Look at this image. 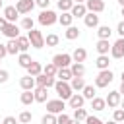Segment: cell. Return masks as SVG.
<instances>
[{"label": "cell", "mask_w": 124, "mask_h": 124, "mask_svg": "<svg viewBox=\"0 0 124 124\" xmlns=\"http://www.w3.org/2000/svg\"><path fill=\"white\" fill-rule=\"evenodd\" d=\"M56 78H58L60 81H70L74 76H72L70 68H60V70H58V74H56Z\"/></svg>", "instance_id": "cell-33"}, {"label": "cell", "mask_w": 124, "mask_h": 124, "mask_svg": "<svg viewBox=\"0 0 124 124\" xmlns=\"http://www.w3.org/2000/svg\"><path fill=\"white\" fill-rule=\"evenodd\" d=\"M70 120H72V118H70L66 112H62V114H56V122H58V124H70Z\"/></svg>", "instance_id": "cell-43"}, {"label": "cell", "mask_w": 124, "mask_h": 124, "mask_svg": "<svg viewBox=\"0 0 124 124\" xmlns=\"http://www.w3.org/2000/svg\"><path fill=\"white\" fill-rule=\"evenodd\" d=\"M85 58H87V50L85 48H81V46L74 48V52H72V60L74 62H83Z\"/></svg>", "instance_id": "cell-23"}, {"label": "cell", "mask_w": 124, "mask_h": 124, "mask_svg": "<svg viewBox=\"0 0 124 124\" xmlns=\"http://www.w3.org/2000/svg\"><path fill=\"white\" fill-rule=\"evenodd\" d=\"M33 93H35V103H46V101H48V99H46V97H48V89H46V87H39V85H37V87L33 89Z\"/></svg>", "instance_id": "cell-15"}, {"label": "cell", "mask_w": 124, "mask_h": 124, "mask_svg": "<svg viewBox=\"0 0 124 124\" xmlns=\"http://www.w3.org/2000/svg\"><path fill=\"white\" fill-rule=\"evenodd\" d=\"M2 16L6 17V21H8V23H16V21H17V17H19V12L16 10V6H6Z\"/></svg>", "instance_id": "cell-11"}, {"label": "cell", "mask_w": 124, "mask_h": 124, "mask_svg": "<svg viewBox=\"0 0 124 124\" xmlns=\"http://www.w3.org/2000/svg\"><path fill=\"white\" fill-rule=\"evenodd\" d=\"M19 101H21V105L29 107L31 103H35V93H33V91H23L21 97H19Z\"/></svg>", "instance_id": "cell-29"}, {"label": "cell", "mask_w": 124, "mask_h": 124, "mask_svg": "<svg viewBox=\"0 0 124 124\" xmlns=\"http://www.w3.org/2000/svg\"><path fill=\"white\" fill-rule=\"evenodd\" d=\"M66 108V103L62 99H52V101H46V112L50 114H62Z\"/></svg>", "instance_id": "cell-6"}, {"label": "cell", "mask_w": 124, "mask_h": 124, "mask_svg": "<svg viewBox=\"0 0 124 124\" xmlns=\"http://www.w3.org/2000/svg\"><path fill=\"white\" fill-rule=\"evenodd\" d=\"M83 103H85V99H83V95L81 93H74L70 99H68V105H70V108H81L83 107Z\"/></svg>", "instance_id": "cell-14"}, {"label": "cell", "mask_w": 124, "mask_h": 124, "mask_svg": "<svg viewBox=\"0 0 124 124\" xmlns=\"http://www.w3.org/2000/svg\"><path fill=\"white\" fill-rule=\"evenodd\" d=\"M58 43H60V37H58L56 33H50V35L45 37V45H46V46H56Z\"/></svg>", "instance_id": "cell-35"}, {"label": "cell", "mask_w": 124, "mask_h": 124, "mask_svg": "<svg viewBox=\"0 0 124 124\" xmlns=\"http://www.w3.org/2000/svg\"><path fill=\"white\" fill-rule=\"evenodd\" d=\"M91 108H93V110H97V112H101V110H105V108H107V101H105V99H101V97H95V99L91 101Z\"/></svg>", "instance_id": "cell-30"}, {"label": "cell", "mask_w": 124, "mask_h": 124, "mask_svg": "<svg viewBox=\"0 0 124 124\" xmlns=\"http://www.w3.org/2000/svg\"><path fill=\"white\" fill-rule=\"evenodd\" d=\"M0 8H2V0H0Z\"/></svg>", "instance_id": "cell-59"}, {"label": "cell", "mask_w": 124, "mask_h": 124, "mask_svg": "<svg viewBox=\"0 0 124 124\" xmlns=\"http://www.w3.org/2000/svg\"><path fill=\"white\" fill-rule=\"evenodd\" d=\"M110 43H108V39H99L97 41V45H95V50L99 52V54H108L110 52Z\"/></svg>", "instance_id": "cell-18"}, {"label": "cell", "mask_w": 124, "mask_h": 124, "mask_svg": "<svg viewBox=\"0 0 124 124\" xmlns=\"http://www.w3.org/2000/svg\"><path fill=\"white\" fill-rule=\"evenodd\" d=\"M122 17H124V8H122Z\"/></svg>", "instance_id": "cell-58"}, {"label": "cell", "mask_w": 124, "mask_h": 124, "mask_svg": "<svg viewBox=\"0 0 124 124\" xmlns=\"http://www.w3.org/2000/svg\"><path fill=\"white\" fill-rule=\"evenodd\" d=\"M2 35H6L8 39H17V37H19V27H17L16 23H8L6 29L2 31Z\"/></svg>", "instance_id": "cell-17"}, {"label": "cell", "mask_w": 124, "mask_h": 124, "mask_svg": "<svg viewBox=\"0 0 124 124\" xmlns=\"http://www.w3.org/2000/svg\"><path fill=\"white\" fill-rule=\"evenodd\" d=\"M85 8H87V12L101 14V12L105 10V2H103V0H87V2H85Z\"/></svg>", "instance_id": "cell-12"}, {"label": "cell", "mask_w": 124, "mask_h": 124, "mask_svg": "<svg viewBox=\"0 0 124 124\" xmlns=\"http://www.w3.org/2000/svg\"><path fill=\"white\" fill-rule=\"evenodd\" d=\"M21 29H25V31H31V29H35V21H33L29 16H25V17L21 19Z\"/></svg>", "instance_id": "cell-38"}, {"label": "cell", "mask_w": 124, "mask_h": 124, "mask_svg": "<svg viewBox=\"0 0 124 124\" xmlns=\"http://www.w3.org/2000/svg\"><path fill=\"white\" fill-rule=\"evenodd\" d=\"M6 54H8V48H6V45H2V43H0V60H2Z\"/></svg>", "instance_id": "cell-50"}, {"label": "cell", "mask_w": 124, "mask_h": 124, "mask_svg": "<svg viewBox=\"0 0 124 124\" xmlns=\"http://www.w3.org/2000/svg\"><path fill=\"white\" fill-rule=\"evenodd\" d=\"M72 21H74V16H72L70 12H62V14L58 16V23H60L62 27H70Z\"/></svg>", "instance_id": "cell-22"}, {"label": "cell", "mask_w": 124, "mask_h": 124, "mask_svg": "<svg viewBox=\"0 0 124 124\" xmlns=\"http://www.w3.org/2000/svg\"><path fill=\"white\" fill-rule=\"evenodd\" d=\"M83 21H85V27H89V29L99 27V16L93 14V12H87V16L83 17Z\"/></svg>", "instance_id": "cell-16"}, {"label": "cell", "mask_w": 124, "mask_h": 124, "mask_svg": "<svg viewBox=\"0 0 124 124\" xmlns=\"http://www.w3.org/2000/svg\"><path fill=\"white\" fill-rule=\"evenodd\" d=\"M19 87H21L23 91H33V89L37 87V79L27 74V76H23V78L19 79Z\"/></svg>", "instance_id": "cell-10"}, {"label": "cell", "mask_w": 124, "mask_h": 124, "mask_svg": "<svg viewBox=\"0 0 124 124\" xmlns=\"http://www.w3.org/2000/svg\"><path fill=\"white\" fill-rule=\"evenodd\" d=\"M105 101H107V107H108V108H118L120 103H122V95H120L118 91H110V93L105 97Z\"/></svg>", "instance_id": "cell-8"}, {"label": "cell", "mask_w": 124, "mask_h": 124, "mask_svg": "<svg viewBox=\"0 0 124 124\" xmlns=\"http://www.w3.org/2000/svg\"><path fill=\"white\" fill-rule=\"evenodd\" d=\"M6 25H8V21H6V17L4 16H0V33L6 29Z\"/></svg>", "instance_id": "cell-49"}, {"label": "cell", "mask_w": 124, "mask_h": 124, "mask_svg": "<svg viewBox=\"0 0 124 124\" xmlns=\"http://www.w3.org/2000/svg\"><path fill=\"white\" fill-rule=\"evenodd\" d=\"M41 124H58V122H56V114H50V112H46V114L41 118Z\"/></svg>", "instance_id": "cell-42"}, {"label": "cell", "mask_w": 124, "mask_h": 124, "mask_svg": "<svg viewBox=\"0 0 124 124\" xmlns=\"http://www.w3.org/2000/svg\"><path fill=\"white\" fill-rule=\"evenodd\" d=\"M85 124H105L101 118H97V116H87L85 118Z\"/></svg>", "instance_id": "cell-44"}, {"label": "cell", "mask_w": 124, "mask_h": 124, "mask_svg": "<svg viewBox=\"0 0 124 124\" xmlns=\"http://www.w3.org/2000/svg\"><path fill=\"white\" fill-rule=\"evenodd\" d=\"M110 33H112V29L108 25H99L97 27V37L99 39H110Z\"/></svg>", "instance_id": "cell-31"}, {"label": "cell", "mask_w": 124, "mask_h": 124, "mask_svg": "<svg viewBox=\"0 0 124 124\" xmlns=\"http://www.w3.org/2000/svg\"><path fill=\"white\" fill-rule=\"evenodd\" d=\"M19 120H16V116H6L4 120H2V124H17Z\"/></svg>", "instance_id": "cell-47"}, {"label": "cell", "mask_w": 124, "mask_h": 124, "mask_svg": "<svg viewBox=\"0 0 124 124\" xmlns=\"http://www.w3.org/2000/svg\"><path fill=\"white\" fill-rule=\"evenodd\" d=\"M89 114H87V110L81 107V108H76L74 110V120H78V122H81V120H85Z\"/></svg>", "instance_id": "cell-39"}, {"label": "cell", "mask_w": 124, "mask_h": 124, "mask_svg": "<svg viewBox=\"0 0 124 124\" xmlns=\"http://www.w3.org/2000/svg\"><path fill=\"white\" fill-rule=\"evenodd\" d=\"M87 0H74V4H85Z\"/></svg>", "instance_id": "cell-52"}, {"label": "cell", "mask_w": 124, "mask_h": 124, "mask_svg": "<svg viewBox=\"0 0 124 124\" xmlns=\"http://www.w3.org/2000/svg\"><path fill=\"white\" fill-rule=\"evenodd\" d=\"M112 120L114 122H124V108H114V112H112Z\"/></svg>", "instance_id": "cell-41"}, {"label": "cell", "mask_w": 124, "mask_h": 124, "mask_svg": "<svg viewBox=\"0 0 124 124\" xmlns=\"http://www.w3.org/2000/svg\"><path fill=\"white\" fill-rule=\"evenodd\" d=\"M64 37H66L68 41H74V39H78V37H79V27H76V25H70V27H66V31H64Z\"/></svg>", "instance_id": "cell-26"}, {"label": "cell", "mask_w": 124, "mask_h": 124, "mask_svg": "<svg viewBox=\"0 0 124 124\" xmlns=\"http://www.w3.org/2000/svg\"><path fill=\"white\" fill-rule=\"evenodd\" d=\"M110 56L116 58V60L124 58V39H122V37L112 43V46H110Z\"/></svg>", "instance_id": "cell-7"}, {"label": "cell", "mask_w": 124, "mask_h": 124, "mask_svg": "<svg viewBox=\"0 0 124 124\" xmlns=\"http://www.w3.org/2000/svg\"><path fill=\"white\" fill-rule=\"evenodd\" d=\"M58 10L60 12H70L72 8H74V0H58Z\"/></svg>", "instance_id": "cell-37"}, {"label": "cell", "mask_w": 124, "mask_h": 124, "mask_svg": "<svg viewBox=\"0 0 124 124\" xmlns=\"http://www.w3.org/2000/svg\"><path fill=\"white\" fill-rule=\"evenodd\" d=\"M48 4H50V0H35V6H39L43 10H48Z\"/></svg>", "instance_id": "cell-45"}, {"label": "cell", "mask_w": 124, "mask_h": 124, "mask_svg": "<svg viewBox=\"0 0 124 124\" xmlns=\"http://www.w3.org/2000/svg\"><path fill=\"white\" fill-rule=\"evenodd\" d=\"M35 8V0H17L16 2V10L19 14H31Z\"/></svg>", "instance_id": "cell-9"}, {"label": "cell", "mask_w": 124, "mask_h": 124, "mask_svg": "<svg viewBox=\"0 0 124 124\" xmlns=\"http://www.w3.org/2000/svg\"><path fill=\"white\" fill-rule=\"evenodd\" d=\"M116 33H118V35H120V37L124 39V19H122V21H120V23L116 25Z\"/></svg>", "instance_id": "cell-48"}, {"label": "cell", "mask_w": 124, "mask_h": 124, "mask_svg": "<svg viewBox=\"0 0 124 124\" xmlns=\"http://www.w3.org/2000/svg\"><path fill=\"white\" fill-rule=\"evenodd\" d=\"M39 23L41 25H45V27H50V25H54L56 21H58V16L52 12V10H43L41 14H39Z\"/></svg>", "instance_id": "cell-3"}, {"label": "cell", "mask_w": 124, "mask_h": 124, "mask_svg": "<svg viewBox=\"0 0 124 124\" xmlns=\"http://www.w3.org/2000/svg\"><path fill=\"white\" fill-rule=\"evenodd\" d=\"M120 79H122V83H124V70H122V76H120Z\"/></svg>", "instance_id": "cell-56"}, {"label": "cell", "mask_w": 124, "mask_h": 124, "mask_svg": "<svg viewBox=\"0 0 124 124\" xmlns=\"http://www.w3.org/2000/svg\"><path fill=\"white\" fill-rule=\"evenodd\" d=\"M6 48H8V54H19V46H17V41L16 39H10L6 43Z\"/></svg>", "instance_id": "cell-36"}, {"label": "cell", "mask_w": 124, "mask_h": 124, "mask_svg": "<svg viewBox=\"0 0 124 124\" xmlns=\"http://www.w3.org/2000/svg\"><path fill=\"white\" fill-rule=\"evenodd\" d=\"M108 64H110L108 54H99L97 60H95V66H97L99 70H108Z\"/></svg>", "instance_id": "cell-24"}, {"label": "cell", "mask_w": 124, "mask_h": 124, "mask_svg": "<svg viewBox=\"0 0 124 124\" xmlns=\"http://www.w3.org/2000/svg\"><path fill=\"white\" fill-rule=\"evenodd\" d=\"M54 91H56L58 99H62V101H68V99L74 95V89L70 87V81H60V79H56Z\"/></svg>", "instance_id": "cell-1"}, {"label": "cell", "mask_w": 124, "mask_h": 124, "mask_svg": "<svg viewBox=\"0 0 124 124\" xmlns=\"http://www.w3.org/2000/svg\"><path fill=\"white\" fill-rule=\"evenodd\" d=\"M27 39H29V43H31L33 48H43V46H45V37H43V33L37 31V29L27 31Z\"/></svg>", "instance_id": "cell-4"}, {"label": "cell", "mask_w": 124, "mask_h": 124, "mask_svg": "<svg viewBox=\"0 0 124 124\" xmlns=\"http://www.w3.org/2000/svg\"><path fill=\"white\" fill-rule=\"evenodd\" d=\"M31 118H33V114H31L29 110H21V112H19V116H17V120H19L21 124H29V122H31Z\"/></svg>", "instance_id": "cell-40"}, {"label": "cell", "mask_w": 124, "mask_h": 124, "mask_svg": "<svg viewBox=\"0 0 124 124\" xmlns=\"http://www.w3.org/2000/svg\"><path fill=\"white\" fill-rule=\"evenodd\" d=\"M118 4H120V8H124V0H116Z\"/></svg>", "instance_id": "cell-53"}, {"label": "cell", "mask_w": 124, "mask_h": 124, "mask_svg": "<svg viewBox=\"0 0 124 124\" xmlns=\"http://www.w3.org/2000/svg\"><path fill=\"white\" fill-rule=\"evenodd\" d=\"M70 72H72L74 78H83V74H85V66H83V62H72Z\"/></svg>", "instance_id": "cell-19"}, {"label": "cell", "mask_w": 124, "mask_h": 124, "mask_svg": "<svg viewBox=\"0 0 124 124\" xmlns=\"http://www.w3.org/2000/svg\"><path fill=\"white\" fill-rule=\"evenodd\" d=\"M27 74H29V76H33V78L41 76V74H43V64H41V62H37V60H33V62H31V66L27 68Z\"/></svg>", "instance_id": "cell-21"}, {"label": "cell", "mask_w": 124, "mask_h": 124, "mask_svg": "<svg viewBox=\"0 0 124 124\" xmlns=\"http://www.w3.org/2000/svg\"><path fill=\"white\" fill-rule=\"evenodd\" d=\"M43 74H46V76H50V78H56V74H58V68H56L52 62H46V64L43 66Z\"/></svg>", "instance_id": "cell-32"}, {"label": "cell", "mask_w": 124, "mask_h": 124, "mask_svg": "<svg viewBox=\"0 0 124 124\" xmlns=\"http://www.w3.org/2000/svg\"><path fill=\"white\" fill-rule=\"evenodd\" d=\"M105 124H118V122H114V120H108V122H105Z\"/></svg>", "instance_id": "cell-55"}, {"label": "cell", "mask_w": 124, "mask_h": 124, "mask_svg": "<svg viewBox=\"0 0 124 124\" xmlns=\"http://www.w3.org/2000/svg\"><path fill=\"white\" fill-rule=\"evenodd\" d=\"M97 91H95V87L93 85H85L83 87V91H81V95H83V99H89V101H93L97 95H95Z\"/></svg>", "instance_id": "cell-34"}, {"label": "cell", "mask_w": 124, "mask_h": 124, "mask_svg": "<svg viewBox=\"0 0 124 124\" xmlns=\"http://www.w3.org/2000/svg\"><path fill=\"white\" fill-rule=\"evenodd\" d=\"M118 93H120V95L124 97V83H120V89H118Z\"/></svg>", "instance_id": "cell-51"}, {"label": "cell", "mask_w": 124, "mask_h": 124, "mask_svg": "<svg viewBox=\"0 0 124 124\" xmlns=\"http://www.w3.org/2000/svg\"><path fill=\"white\" fill-rule=\"evenodd\" d=\"M70 14L74 16V19L76 17H85L87 16V8H85V4H74V8L70 10Z\"/></svg>", "instance_id": "cell-20"}, {"label": "cell", "mask_w": 124, "mask_h": 124, "mask_svg": "<svg viewBox=\"0 0 124 124\" xmlns=\"http://www.w3.org/2000/svg\"><path fill=\"white\" fill-rule=\"evenodd\" d=\"M16 41H17V46H19V54H21V52H27V50H29L31 43H29L27 35H25V37H23V35H19V37H17Z\"/></svg>", "instance_id": "cell-27"}, {"label": "cell", "mask_w": 124, "mask_h": 124, "mask_svg": "<svg viewBox=\"0 0 124 124\" xmlns=\"http://www.w3.org/2000/svg\"><path fill=\"white\" fill-rule=\"evenodd\" d=\"M72 54H68V52H58V54H54L52 56V64L60 70V68H70L72 66Z\"/></svg>", "instance_id": "cell-2"}, {"label": "cell", "mask_w": 124, "mask_h": 124, "mask_svg": "<svg viewBox=\"0 0 124 124\" xmlns=\"http://www.w3.org/2000/svg\"><path fill=\"white\" fill-rule=\"evenodd\" d=\"M8 78H10V74H8L6 70H0V83H6Z\"/></svg>", "instance_id": "cell-46"}, {"label": "cell", "mask_w": 124, "mask_h": 124, "mask_svg": "<svg viewBox=\"0 0 124 124\" xmlns=\"http://www.w3.org/2000/svg\"><path fill=\"white\" fill-rule=\"evenodd\" d=\"M85 85H87V83H85V79H83V78H72V79H70V87H72L74 91H78V93H79V91H83V87H85Z\"/></svg>", "instance_id": "cell-25"}, {"label": "cell", "mask_w": 124, "mask_h": 124, "mask_svg": "<svg viewBox=\"0 0 124 124\" xmlns=\"http://www.w3.org/2000/svg\"><path fill=\"white\" fill-rule=\"evenodd\" d=\"M112 79H114V74L110 70H101L95 78V87H107Z\"/></svg>", "instance_id": "cell-5"}, {"label": "cell", "mask_w": 124, "mask_h": 124, "mask_svg": "<svg viewBox=\"0 0 124 124\" xmlns=\"http://www.w3.org/2000/svg\"><path fill=\"white\" fill-rule=\"evenodd\" d=\"M31 62H33V58H31V56H29L27 52H21V54L17 56V64H19L21 68H25V70H27V68L31 66Z\"/></svg>", "instance_id": "cell-28"}, {"label": "cell", "mask_w": 124, "mask_h": 124, "mask_svg": "<svg viewBox=\"0 0 124 124\" xmlns=\"http://www.w3.org/2000/svg\"><path fill=\"white\" fill-rule=\"evenodd\" d=\"M35 79H37V85H39V87H46V89H48V87H54V83H56V79L50 78V76H46V74H41V76H37Z\"/></svg>", "instance_id": "cell-13"}, {"label": "cell", "mask_w": 124, "mask_h": 124, "mask_svg": "<svg viewBox=\"0 0 124 124\" xmlns=\"http://www.w3.org/2000/svg\"><path fill=\"white\" fill-rule=\"evenodd\" d=\"M70 124H79V122H78V120H74V118H72V120H70Z\"/></svg>", "instance_id": "cell-54"}, {"label": "cell", "mask_w": 124, "mask_h": 124, "mask_svg": "<svg viewBox=\"0 0 124 124\" xmlns=\"http://www.w3.org/2000/svg\"><path fill=\"white\" fill-rule=\"evenodd\" d=\"M120 108H124V99H122V103H120Z\"/></svg>", "instance_id": "cell-57"}]
</instances>
